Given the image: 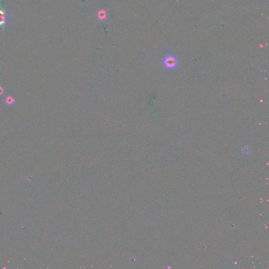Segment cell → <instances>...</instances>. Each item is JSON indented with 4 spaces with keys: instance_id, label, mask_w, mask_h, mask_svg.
Wrapping results in <instances>:
<instances>
[{
    "instance_id": "1",
    "label": "cell",
    "mask_w": 269,
    "mask_h": 269,
    "mask_svg": "<svg viewBox=\"0 0 269 269\" xmlns=\"http://www.w3.org/2000/svg\"><path fill=\"white\" fill-rule=\"evenodd\" d=\"M7 16L6 12L0 9V27L3 26L7 21Z\"/></svg>"
},
{
    "instance_id": "2",
    "label": "cell",
    "mask_w": 269,
    "mask_h": 269,
    "mask_svg": "<svg viewBox=\"0 0 269 269\" xmlns=\"http://www.w3.org/2000/svg\"><path fill=\"white\" fill-rule=\"evenodd\" d=\"M4 102L8 105H12L14 103L15 99L11 96H8L6 98Z\"/></svg>"
},
{
    "instance_id": "3",
    "label": "cell",
    "mask_w": 269,
    "mask_h": 269,
    "mask_svg": "<svg viewBox=\"0 0 269 269\" xmlns=\"http://www.w3.org/2000/svg\"><path fill=\"white\" fill-rule=\"evenodd\" d=\"M4 93V88L0 86V96L3 95Z\"/></svg>"
}]
</instances>
